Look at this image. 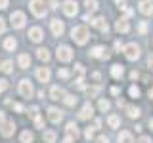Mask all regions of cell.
<instances>
[{
    "instance_id": "cell-1",
    "label": "cell",
    "mask_w": 153,
    "mask_h": 143,
    "mask_svg": "<svg viewBox=\"0 0 153 143\" xmlns=\"http://www.w3.org/2000/svg\"><path fill=\"white\" fill-rule=\"evenodd\" d=\"M88 29L82 27V25H79V27H73V31H71V38L76 42V44H86V40H88Z\"/></svg>"
},
{
    "instance_id": "cell-2",
    "label": "cell",
    "mask_w": 153,
    "mask_h": 143,
    "mask_svg": "<svg viewBox=\"0 0 153 143\" xmlns=\"http://www.w3.org/2000/svg\"><path fill=\"white\" fill-rule=\"evenodd\" d=\"M29 8H31V12H33V15H35V17H44L46 15V4H44V0H31Z\"/></svg>"
},
{
    "instance_id": "cell-3",
    "label": "cell",
    "mask_w": 153,
    "mask_h": 143,
    "mask_svg": "<svg viewBox=\"0 0 153 143\" xmlns=\"http://www.w3.org/2000/svg\"><path fill=\"white\" fill-rule=\"evenodd\" d=\"M13 132H16V122L12 118H4L2 124H0V133L4 137H10V136H13Z\"/></svg>"
},
{
    "instance_id": "cell-4",
    "label": "cell",
    "mask_w": 153,
    "mask_h": 143,
    "mask_svg": "<svg viewBox=\"0 0 153 143\" xmlns=\"http://www.w3.org/2000/svg\"><path fill=\"white\" fill-rule=\"evenodd\" d=\"M123 52H124V55H126L130 61H134V59H138V57H140V46L134 44V42L126 44V46L123 48Z\"/></svg>"
},
{
    "instance_id": "cell-5",
    "label": "cell",
    "mask_w": 153,
    "mask_h": 143,
    "mask_svg": "<svg viewBox=\"0 0 153 143\" xmlns=\"http://www.w3.org/2000/svg\"><path fill=\"white\" fill-rule=\"evenodd\" d=\"M19 94L23 95V97H33V94H35V88H33V84H31V80H27V78H23L21 82H19Z\"/></svg>"
},
{
    "instance_id": "cell-6",
    "label": "cell",
    "mask_w": 153,
    "mask_h": 143,
    "mask_svg": "<svg viewBox=\"0 0 153 143\" xmlns=\"http://www.w3.org/2000/svg\"><path fill=\"white\" fill-rule=\"evenodd\" d=\"M10 19H12L13 29H23V27H25V21H27V17H25V13H23V12H12Z\"/></svg>"
},
{
    "instance_id": "cell-7",
    "label": "cell",
    "mask_w": 153,
    "mask_h": 143,
    "mask_svg": "<svg viewBox=\"0 0 153 143\" xmlns=\"http://www.w3.org/2000/svg\"><path fill=\"white\" fill-rule=\"evenodd\" d=\"M61 10L65 12V15L75 17L76 13H79V4H76L75 0H65V2H63V6H61Z\"/></svg>"
},
{
    "instance_id": "cell-8",
    "label": "cell",
    "mask_w": 153,
    "mask_h": 143,
    "mask_svg": "<svg viewBox=\"0 0 153 143\" xmlns=\"http://www.w3.org/2000/svg\"><path fill=\"white\" fill-rule=\"evenodd\" d=\"M56 55H57L59 61H71L73 59V50H71L69 46H59L57 52H56Z\"/></svg>"
},
{
    "instance_id": "cell-9",
    "label": "cell",
    "mask_w": 153,
    "mask_h": 143,
    "mask_svg": "<svg viewBox=\"0 0 153 143\" xmlns=\"http://www.w3.org/2000/svg\"><path fill=\"white\" fill-rule=\"evenodd\" d=\"M90 25L96 27L98 31H102V32L109 31V25H107V21H105V17H90Z\"/></svg>"
},
{
    "instance_id": "cell-10",
    "label": "cell",
    "mask_w": 153,
    "mask_h": 143,
    "mask_svg": "<svg viewBox=\"0 0 153 143\" xmlns=\"http://www.w3.org/2000/svg\"><path fill=\"white\" fill-rule=\"evenodd\" d=\"M50 29H52V35H54V36H61L63 31H65V25H63L61 19H52V21H50Z\"/></svg>"
},
{
    "instance_id": "cell-11",
    "label": "cell",
    "mask_w": 153,
    "mask_h": 143,
    "mask_svg": "<svg viewBox=\"0 0 153 143\" xmlns=\"http://www.w3.org/2000/svg\"><path fill=\"white\" fill-rule=\"evenodd\" d=\"M90 55L98 57V59H107V57H109V50L105 46H96V48L90 50Z\"/></svg>"
},
{
    "instance_id": "cell-12",
    "label": "cell",
    "mask_w": 153,
    "mask_h": 143,
    "mask_svg": "<svg viewBox=\"0 0 153 143\" xmlns=\"http://www.w3.org/2000/svg\"><path fill=\"white\" fill-rule=\"evenodd\" d=\"M48 118H50V122L57 124L61 118H63V113H61L59 109H56V107H48Z\"/></svg>"
},
{
    "instance_id": "cell-13",
    "label": "cell",
    "mask_w": 153,
    "mask_h": 143,
    "mask_svg": "<svg viewBox=\"0 0 153 143\" xmlns=\"http://www.w3.org/2000/svg\"><path fill=\"white\" fill-rule=\"evenodd\" d=\"M36 78L40 80L42 84L50 82V69H48V67H38L36 69Z\"/></svg>"
},
{
    "instance_id": "cell-14",
    "label": "cell",
    "mask_w": 153,
    "mask_h": 143,
    "mask_svg": "<svg viewBox=\"0 0 153 143\" xmlns=\"http://www.w3.org/2000/svg\"><path fill=\"white\" fill-rule=\"evenodd\" d=\"M42 38H44V35H42V29L40 27L29 29V40H31V42H40Z\"/></svg>"
},
{
    "instance_id": "cell-15",
    "label": "cell",
    "mask_w": 153,
    "mask_h": 143,
    "mask_svg": "<svg viewBox=\"0 0 153 143\" xmlns=\"http://www.w3.org/2000/svg\"><path fill=\"white\" fill-rule=\"evenodd\" d=\"M92 114H94V107L90 103H86L82 109H80V113H79V118L80 120H88V118H92Z\"/></svg>"
},
{
    "instance_id": "cell-16",
    "label": "cell",
    "mask_w": 153,
    "mask_h": 143,
    "mask_svg": "<svg viewBox=\"0 0 153 143\" xmlns=\"http://www.w3.org/2000/svg\"><path fill=\"white\" fill-rule=\"evenodd\" d=\"M63 95H65V92H63V88H61V86H52L50 97L54 99V101H59V99H63Z\"/></svg>"
},
{
    "instance_id": "cell-17",
    "label": "cell",
    "mask_w": 153,
    "mask_h": 143,
    "mask_svg": "<svg viewBox=\"0 0 153 143\" xmlns=\"http://www.w3.org/2000/svg\"><path fill=\"white\" fill-rule=\"evenodd\" d=\"M140 12L143 15H151L153 13V2L151 0H142L140 2Z\"/></svg>"
},
{
    "instance_id": "cell-18",
    "label": "cell",
    "mask_w": 153,
    "mask_h": 143,
    "mask_svg": "<svg viewBox=\"0 0 153 143\" xmlns=\"http://www.w3.org/2000/svg\"><path fill=\"white\" fill-rule=\"evenodd\" d=\"M115 29H117L119 32H128V31H130V23H128V19L121 17L117 23H115Z\"/></svg>"
},
{
    "instance_id": "cell-19",
    "label": "cell",
    "mask_w": 153,
    "mask_h": 143,
    "mask_svg": "<svg viewBox=\"0 0 153 143\" xmlns=\"http://www.w3.org/2000/svg\"><path fill=\"white\" fill-rule=\"evenodd\" d=\"M65 132H67V136L73 137V139H76V137H79V126H76L75 122H69V124H67Z\"/></svg>"
},
{
    "instance_id": "cell-20",
    "label": "cell",
    "mask_w": 153,
    "mask_h": 143,
    "mask_svg": "<svg viewBox=\"0 0 153 143\" xmlns=\"http://www.w3.org/2000/svg\"><path fill=\"white\" fill-rule=\"evenodd\" d=\"M17 63L21 69H29V65H31V57H29V54H21L17 57Z\"/></svg>"
},
{
    "instance_id": "cell-21",
    "label": "cell",
    "mask_w": 153,
    "mask_h": 143,
    "mask_svg": "<svg viewBox=\"0 0 153 143\" xmlns=\"http://www.w3.org/2000/svg\"><path fill=\"white\" fill-rule=\"evenodd\" d=\"M117 139H119V143H134V137L130 132H121Z\"/></svg>"
},
{
    "instance_id": "cell-22",
    "label": "cell",
    "mask_w": 153,
    "mask_h": 143,
    "mask_svg": "<svg viewBox=\"0 0 153 143\" xmlns=\"http://www.w3.org/2000/svg\"><path fill=\"white\" fill-rule=\"evenodd\" d=\"M16 46H17V42H16V38H13V36H8L6 40H4V48H6L8 52H13V50H16Z\"/></svg>"
},
{
    "instance_id": "cell-23",
    "label": "cell",
    "mask_w": 153,
    "mask_h": 143,
    "mask_svg": "<svg viewBox=\"0 0 153 143\" xmlns=\"http://www.w3.org/2000/svg\"><path fill=\"white\" fill-rule=\"evenodd\" d=\"M111 74H113V78H121V76L124 74V69H123V65H113L111 67Z\"/></svg>"
},
{
    "instance_id": "cell-24",
    "label": "cell",
    "mask_w": 153,
    "mask_h": 143,
    "mask_svg": "<svg viewBox=\"0 0 153 143\" xmlns=\"http://www.w3.org/2000/svg\"><path fill=\"white\" fill-rule=\"evenodd\" d=\"M21 143H33L35 141V136H33V132H29V130H25V132H21Z\"/></svg>"
},
{
    "instance_id": "cell-25",
    "label": "cell",
    "mask_w": 153,
    "mask_h": 143,
    "mask_svg": "<svg viewBox=\"0 0 153 143\" xmlns=\"http://www.w3.org/2000/svg\"><path fill=\"white\" fill-rule=\"evenodd\" d=\"M126 114H128L130 118H138L142 113H140V109H138V107H134V105H128V107H126Z\"/></svg>"
},
{
    "instance_id": "cell-26",
    "label": "cell",
    "mask_w": 153,
    "mask_h": 143,
    "mask_svg": "<svg viewBox=\"0 0 153 143\" xmlns=\"http://www.w3.org/2000/svg\"><path fill=\"white\" fill-rule=\"evenodd\" d=\"M36 55H38V59H40V61H48V59H50V52H48L46 48H38Z\"/></svg>"
},
{
    "instance_id": "cell-27",
    "label": "cell",
    "mask_w": 153,
    "mask_h": 143,
    "mask_svg": "<svg viewBox=\"0 0 153 143\" xmlns=\"http://www.w3.org/2000/svg\"><path fill=\"white\" fill-rule=\"evenodd\" d=\"M63 103L67 105V107H73V105H76V97L71 95V94H65L63 95Z\"/></svg>"
},
{
    "instance_id": "cell-28",
    "label": "cell",
    "mask_w": 153,
    "mask_h": 143,
    "mask_svg": "<svg viewBox=\"0 0 153 143\" xmlns=\"http://www.w3.org/2000/svg\"><path fill=\"white\" fill-rule=\"evenodd\" d=\"M107 124H109L111 128H119V124H121V118H119L117 114H111V116L107 118Z\"/></svg>"
},
{
    "instance_id": "cell-29",
    "label": "cell",
    "mask_w": 153,
    "mask_h": 143,
    "mask_svg": "<svg viewBox=\"0 0 153 143\" xmlns=\"http://www.w3.org/2000/svg\"><path fill=\"white\" fill-rule=\"evenodd\" d=\"M84 6L88 12H96L98 10V0H84Z\"/></svg>"
},
{
    "instance_id": "cell-30",
    "label": "cell",
    "mask_w": 153,
    "mask_h": 143,
    "mask_svg": "<svg viewBox=\"0 0 153 143\" xmlns=\"http://www.w3.org/2000/svg\"><path fill=\"white\" fill-rule=\"evenodd\" d=\"M56 137H57V136H56V132H54V130L44 132V141H46V143H54V141H56Z\"/></svg>"
},
{
    "instance_id": "cell-31",
    "label": "cell",
    "mask_w": 153,
    "mask_h": 143,
    "mask_svg": "<svg viewBox=\"0 0 153 143\" xmlns=\"http://www.w3.org/2000/svg\"><path fill=\"white\" fill-rule=\"evenodd\" d=\"M0 71H2V73H12V61L10 59H6V61H2V65H0Z\"/></svg>"
},
{
    "instance_id": "cell-32",
    "label": "cell",
    "mask_w": 153,
    "mask_h": 143,
    "mask_svg": "<svg viewBox=\"0 0 153 143\" xmlns=\"http://www.w3.org/2000/svg\"><path fill=\"white\" fill-rule=\"evenodd\" d=\"M98 107H100V111H109V109H111V103L107 101V99H100V103H98Z\"/></svg>"
},
{
    "instance_id": "cell-33",
    "label": "cell",
    "mask_w": 153,
    "mask_h": 143,
    "mask_svg": "<svg viewBox=\"0 0 153 143\" xmlns=\"http://www.w3.org/2000/svg\"><path fill=\"white\" fill-rule=\"evenodd\" d=\"M128 94H130V97H140V88H136V86H130Z\"/></svg>"
},
{
    "instance_id": "cell-34",
    "label": "cell",
    "mask_w": 153,
    "mask_h": 143,
    "mask_svg": "<svg viewBox=\"0 0 153 143\" xmlns=\"http://www.w3.org/2000/svg\"><path fill=\"white\" fill-rule=\"evenodd\" d=\"M33 118H35V124H36V128H44V120H42V116H40V114H35Z\"/></svg>"
},
{
    "instance_id": "cell-35",
    "label": "cell",
    "mask_w": 153,
    "mask_h": 143,
    "mask_svg": "<svg viewBox=\"0 0 153 143\" xmlns=\"http://www.w3.org/2000/svg\"><path fill=\"white\" fill-rule=\"evenodd\" d=\"M57 76H59V78H69L71 73L67 69H59V71H57Z\"/></svg>"
},
{
    "instance_id": "cell-36",
    "label": "cell",
    "mask_w": 153,
    "mask_h": 143,
    "mask_svg": "<svg viewBox=\"0 0 153 143\" xmlns=\"http://www.w3.org/2000/svg\"><path fill=\"white\" fill-rule=\"evenodd\" d=\"M138 31H140L142 35H146V32H147V23H146V21H142V23H140V27H138Z\"/></svg>"
},
{
    "instance_id": "cell-37",
    "label": "cell",
    "mask_w": 153,
    "mask_h": 143,
    "mask_svg": "<svg viewBox=\"0 0 153 143\" xmlns=\"http://www.w3.org/2000/svg\"><path fill=\"white\" fill-rule=\"evenodd\" d=\"M98 92H100V86H96V88H88V97H94Z\"/></svg>"
},
{
    "instance_id": "cell-38",
    "label": "cell",
    "mask_w": 153,
    "mask_h": 143,
    "mask_svg": "<svg viewBox=\"0 0 153 143\" xmlns=\"http://www.w3.org/2000/svg\"><path fill=\"white\" fill-rule=\"evenodd\" d=\"M84 136H86V139H92V137H94V128H86Z\"/></svg>"
},
{
    "instance_id": "cell-39",
    "label": "cell",
    "mask_w": 153,
    "mask_h": 143,
    "mask_svg": "<svg viewBox=\"0 0 153 143\" xmlns=\"http://www.w3.org/2000/svg\"><path fill=\"white\" fill-rule=\"evenodd\" d=\"M138 143H153V141H151V137H147V136H142L140 139H138Z\"/></svg>"
},
{
    "instance_id": "cell-40",
    "label": "cell",
    "mask_w": 153,
    "mask_h": 143,
    "mask_svg": "<svg viewBox=\"0 0 153 143\" xmlns=\"http://www.w3.org/2000/svg\"><path fill=\"white\" fill-rule=\"evenodd\" d=\"M6 88H8V80H0V94H2Z\"/></svg>"
},
{
    "instance_id": "cell-41",
    "label": "cell",
    "mask_w": 153,
    "mask_h": 143,
    "mask_svg": "<svg viewBox=\"0 0 153 143\" xmlns=\"http://www.w3.org/2000/svg\"><path fill=\"white\" fill-rule=\"evenodd\" d=\"M76 86H79L80 90L84 88V78H82V76H79V78H76Z\"/></svg>"
},
{
    "instance_id": "cell-42",
    "label": "cell",
    "mask_w": 153,
    "mask_h": 143,
    "mask_svg": "<svg viewBox=\"0 0 153 143\" xmlns=\"http://www.w3.org/2000/svg\"><path fill=\"white\" fill-rule=\"evenodd\" d=\"M75 69H76V73H79V74H84V67L80 65V63H76V65H75Z\"/></svg>"
},
{
    "instance_id": "cell-43",
    "label": "cell",
    "mask_w": 153,
    "mask_h": 143,
    "mask_svg": "<svg viewBox=\"0 0 153 143\" xmlns=\"http://www.w3.org/2000/svg\"><path fill=\"white\" fill-rule=\"evenodd\" d=\"M13 109H16L17 113H23V111H25V109H23V105H21V103H13Z\"/></svg>"
},
{
    "instance_id": "cell-44",
    "label": "cell",
    "mask_w": 153,
    "mask_h": 143,
    "mask_svg": "<svg viewBox=\"0 0 153 143\" xmlns=\"http://www.w3.org/2000/svg\"><path fill=\"white\" fill-rule=\"evenodd\" d=\"M96 143H109V139H107L105 136H100L98 139H96Z\"/></svg>"
},
{
    "instance_id": "cell-45",
    "label": "cell",
    "mask_w": 153,
    "mask_h": 143,
    "mask_svg": "<svg viewBox=\"0 0 153 143\" xmlns=\"http://www.w3.org/2000/svg\"><path fill=\"white\" fill-rule=\"evenodd\" d=\"M4 31H6V23H4V19L0 17V32H4Z\"/></svg>"
},
{
    "instance_id": "cell-46",
    "label": "cell",
    "mask_w": 153,
    "mask_h": 143,
    "mask_svg": "<svg viewBox=\"0 0 153 143\" xmlns=\"http://www.w3.org/2000/svg\"><path fill=\"white\" fill-rule=\"evenodd\" d=\"M117 4H119V8H126V0H117Z\"/></svg>"
},
{
    "instance_id": "cell-47",
    "label": "cell",
    "mask_w": 153,
    "mask_h": 143,
    "mask_svg": "<svg viewBox=\"0 0 153 143\" xmlns=\"http://www.w3.org/2000/svg\"><path fill=\"white\" fill-rule=\"evenodd\" d=\"M4 8H8V0H0V10H4Z\"/></svg>"
},
{
    "instance_id": "cell-48",
    "label": "cell",
    "mask_w": 153,
    "mask_h": 143,
    "mask_svg": "<svg viewBox=\"0 0 153 143\" xmlns=\"http://www.w3.org/2000/svg\"><path fill=\"white\" fill-rule=\"evenodd\" d=\"M111 94H113V95H119V94H121V90L115 86V88H111Z\"/></svg>"
},
{
    "instance_id": "cell-49",
    "label": "cell",
    "mask_w": 153,
    "mask_h": 143,
    "mask_svg": "<svg viewBox=\"0 0 153 143\" xmlns=\"http://www.w3.org/2000/svg\"><path fill=\"white\" fill-rule=\"evenodd\" d=\"M138 76H140V74H138V73H136V71H132V73H130V78H132V80H136V78H138Z\"/></svg>"
},
{
    "instance_id": "cell-50",
    "label": "cell",
    "mask_w": 153,
    "mask_h": 143,
    "mask_svg": "<svg viewBox=\"0 0 153 143\" xmlns=\"http://www.w3.org/2000/svg\"><path fill=\"white\" fill-rule=\"evenodd\" d=\"M61 143H75V139H73V137H65V139L61 141Z\"/></svg>"
},
{
    "instance_id": "cell-51",
    "label": "cell",
    "mask_w": 153,
    "mask_h": 143,
    "mask_svg": "<svg viewBox=\"0 0 153 143\" xmlns=\"http://www.w3.org/2000/svg\"><path fill=\"white\" fill-rule=\"evenodd\" d=\"M123 48H124V46L121 44V42H115V50H123Z\"/></svg>"
},
{
    "instance_id": "cell-52",
    "label": "cell",
    "mask_w": 153,
    "mask_h": 143,
    "mask_svg": "<svg viewBox=\"0 0 153 143\" xmlns=\"http://www.w3.org/2000/svg\"><path fill=\"white\" fill-rule=\"evenodd\" d=\"M50 8H52V10L57 8V2H56V0H52V2H50Z\"/></svg>"
},
{
    "instance_id": "cell-53",
    "label": "cell",
    "mask_w": 153,
    "mask_h": 143,
    "mask_svg": "<svg viewBox=\"0 0 153 143\" xmlns=\"http://www.w3.org/2000/svg\"><path fill=\"white\" fill-rule=\"evenodd\" d=\"M147 65H149L151 69H153V55H149V59H147Z\"/></svg>"
},
{
    "instance_id": "cell-54",
    "label": "cell",
    "mask_w": 153,
    "mask_h": 143,
    "mask_svg": "<svg viewBox=\"0 0 153 143\" xmlns=\"http://www.w3.org/2000/svg\"><path fill=\"white\" fill-rule=\"evenodd\" d=\"M149 128L153 130V118H149Z\"/></svg>"
},
{
    "instance_id": "cell-55",
    "label": "cell",
    "mask_w": 153,
    "mask_h": 143,
    "mask_svg": "<svg viewBox=\"0 0 153 143\" xmlns=\"http://www.w3.org/2000/svg\"><path fill=\"white\" fill-rule=\"evenodd\" d=\"M149 97H153V90H149Z\"/></svg>"
}]
</instances>
